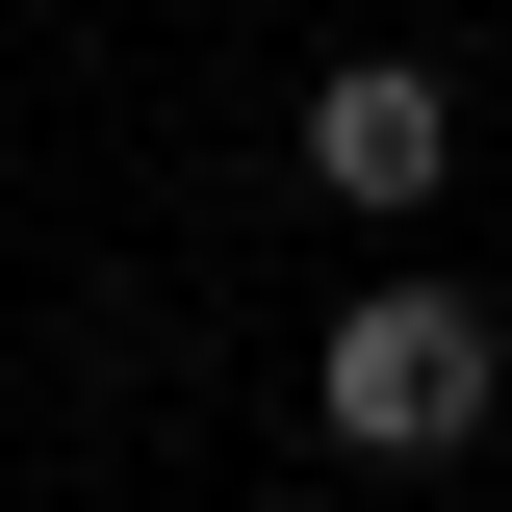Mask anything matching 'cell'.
I'll return each instance as SVG.
<instances>
[{
    "mask_svg": "<svg viewBox=\"0 0 512 512\" xmlns=\"http://www.w3.org/2000/svg\"><path fill=\"white\" fill-rule=\"evenodd\" d=\"M487 410H512V333H487V282H333V333H308V436H333V461L436 487Z\"/></svg>",
    "mask_w": 512,
    "mask_h": 512,
    "instance_id": "cell-1",
    "label": "cell"
},
{
    "mask_svg": "<svg viewBox=\"0 0 512 512\" xmlns=\"http://www.w3.org/2000/svg\"><path fill=\"white\" fill-rule=\"evenodd\" d=\"M282 180H308L333 231H436L461 205V77L436 52H333L308 103H282Z\"/></svg>",
    "mask_w": 512,
    "mask_h": 512,
    "instance_id": "cell-2",
    "label": "cell"
}]
</instances>
